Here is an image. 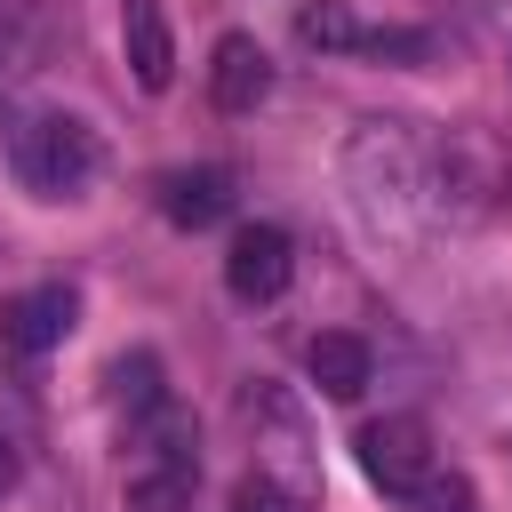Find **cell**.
<instances>
[{"mask_svg": "<svg viewBox=\"0 0 512 512\" xmlns=\"http://www.w3.org/2000/svg\"><path fill=\"white\" fill-rule=\"evenodd\" d=\"M344 184H352V208L368 216V232L416 240L448 216L456 168L432 136H416V120H360L344 144Z\"/></svg>", "mask_w": 512, "mask_h": 512, "instance_id": "1", "label": "cell"}, {"mask_svg": "<svg viewBox=\"0 0 512 512\" xmlns=\"http://www.w3.org/2000/svg\"><path fill=\"white\" fill-rule=\"evenodd\" d=\"M8 168H16L40 200H64V192H80V184L96 176V128L72 120V112H40V120H24V128L8 136Z\"/></svg>", "mask_w": 512, "mask_h": 512, "instance_id": "2", "label": "cell"}, {"mask_svg": "<svg viewBox=\"0 0 512 512\" xmlns=\"http://www.w3.org/2000/svg\"><path fill=\"white\" fill-rule=\"evenodd\" d=\"M240 416L256 424V448H264V480L288 496V504H304L312 488H320V456H312V432H304V408L288 400V392H272V384H248L240 392Z\"/></svg>", "mask_w": 512, "mask_h": 512, "instance_id": "3", "label": "cell"}, {"mask_svg": "<svg viewBox=\"0 0 512 512\" xmlns=\"http://www.w3.org/2000/svg\"><path fill=\"white\" fill-rule=\"evenodd\" d=\"M352 456H360V472H368L384 496H400V488H408L424 464H440V456H432V432H424V416H376V424H360Z\"/></svg>", "mask_w": 512, "mask_h": 512, "instance_id": "4", "label": "cell"}, {"mask_svg": "<svg viewBox=\"0 0 512 512\" xmlns=\"http://www.w3.org/2000/svg\"><path fill=\"white\" fill-rule=\"evenodd\" d=\"M288 272H296V248H288L280 224H248V232L232 240V256H224V288H232L240 304H272V296L288 288Z\"/></svg>", "mask_w": 512, "mask_h": 512, "instance_id": "5", "label": "cell"}, {"mask_svg": "<svg viewBox=\"0 0 512 512\" xmlns=\"http://www.w3.org/2000/svg\"><path fill=\"white\" fill-rule=\"evenodd\" d=\"M72 312H80L72 288H24V296H8V304H0V352L32 360V352L64 344V336H72Z\"/></svg>", "mask_w": 512, "mask_h": 512, "instance_id": "6", "label": "cell"}, {"mask_svg": "<svg viewBox=\"0 0 512 512\" xmlns=\"http://www.w3.org/2000/svg\"><path fill=\"white\" fill-rule=\"evenodd\" d=\"M208 96H216V112H256L272 96V56L248 32H224L208 56Z\"/></svg>", "mask_w": 512, "mask_h": 512, "instance_id": "7", "label": "cell"}, {"mask_svg": "<svg viewBox=\"0 0 512 512\" xmlns=\"http://www.w3.org/2000/svg\"><path fill=\"white\" fill-rule=\"evenodd\" d=\"M160 216H168L176 232L224 224V216H232V176H224V168H176V176H160Z\"/></svg>", "mask_w": 512, "mask_h": 512, "instance_id": "8", "label": "cell"}, {"mask_svg": "<svg viewBox=\"0 0 512 512\" xmlns=\"http://www.w3.org/2000/svg\"><path fill=\"white\" fill-rule=\"evenodd\" d=\"M120 48H128L136 88H144V96H160V88H168V72H176V40H168L160 0H128V8H120Z\"/></svg>", "mask_w": 512, "mask_h": 512, "instance_id": "9", "label": "cell"}, {"mask_svg": "<svg viewBox=\"0 0 512 512\" xmlns=\"http://www.w3.org/2000/svg\"><path fill=\"white\" fill-rule=\"evenodd\" d=\"M304 368H312V384H320L328 400H360V392H368V376H376V360H368V344H360V336H344V328H328V336H312V352H304Z\"/></svg>", "mask_w": 512, "mask_h": 512, "instance_id": "10", "label": "cell"}, {"mask_svg": "<svg viewBox=\"0 0 512 512\" xmlns=\"http://www.w3.org/2000/svg\"><path fill=\"white\" fill-rule=\"evenodd\" d=\"M104 408H112V416H128V424H144V416H160V408H168V384H160V360H152V352H120V360L104 368Z\"/></svg>", "mask_w": 512, "mask_h": 512, "instance_id": "11", "label": "cell"}, {"mask_svg": "<svg viewBox=\"0 0 512 512\" xmlns=\"http://www.w3.org/2000/svg\"><path fill=\"white\" fill-rule=\"evenodd\" d=\"M200 472L192 464H136L128 472V512H192Z\"/></svg>", "mask_w": 512, "mask_h": 512, "instance_id": "12", "label": "cell"}, {"mask_svg": "<svg viewBox=\"0 0 512 512\" xmlns=\"http://www.w3.org/2000/svg\"><path fill=\"white\" fill-rule=\"evenodd\" d=\"M392 504H400V512H472V480L448 472V464H424Z\"/></svg>", "mask_w": 512, "mask_h": 512, "instance_id": "13", "label": "cell"}, {"mask_svg": "<svg viewBox=\"0 0 512 512\" xmlns=\"http://www.w3.org/2000/svg\"><path fill=\"white\" fill-rule=\"evenodd\" d=\"M352 56H384V64H424V56H432V32H408V24H360V32H352Z\"/></svg>", "mask_w": 512, "mask_h": 512, "instance_id": "14", "label": "cell"}, {"mask_svg": "<svg viewBox=\"0 0 512 512\" xmlns=\"http://www.w3.org/2000/svg\"><path fill=\"white\" fill-rule=\"evenodd\" d=\"M352 32H360V24H352L336 0H312V8L296 16V40H304V48H352Z\"/></svg>", "mask_w": 512, "mask_h": 512, "instance_id": "15", "label": "cell"}, {"mask_svg": "<svg viewBox=\"0 0 512 512\" xmlns=\"http://www.w3.org/2000/svg\"><path fill=\"white\" fill-rule=\"evenodd\" d=\"M232 512H296V504H288V496H280L264 472H248V480L232 488Z\"/></svg>", "mask_w": 512, "mask_h": 512, "instance_id": "16", "label": "cell"}, {"mask_svg": "<svg viewBox=\"0 0 512 512\" xmlns=\"http://www.w3.org/2000/svg\"><path fill=\"white\" fill-rule=\"evenodd\" d=\"M16 472H24V456H16V432H8V424H0V496H8V488H16Z\"/></svg>", "mask_w": 512, "mask_h": 512, "instance_id": "17", "label": "cell"}]
</instances>
